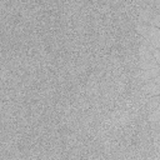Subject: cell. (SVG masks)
Wrapping results in <instances>:
<instances>
[{
  "mask_svg": "<svg viewBox=\"0 0 160 160\" xmlns=\"http://www.w3.org/2000/svg\"><path fill=\"white\" fill-rule=\"evenodd\" d=\"M138 34L154 49H160V29L145 22H138L135 26Z\"/></svg>",
  "mask_w": 160,
  "mask_h": 160,
  "instance_id": "cell-1",
  "label": "cell"
},
{
  "mask_svg": "<svg viewBox=\"0 0 160 160\" xmlns=\"http://www.w3.org/2000/svg\"><path fill=\"white\" fill-rule=\"evenodd\" d=\"M154 146H155V151L158 152V155L160 156V139H156L154 141Z\"/></svg>",
  "mask_w": 160,
  "mask_h": 160,
  "instance_id": "cell-6",
  "label": "cell"
},
{
  "mask_svg": "<svg viewBox=\"0 0 160 160\" xmlns=\"http://www.w3.org/2000/svg\"><path fill=\"white\" fill-rule=\"evenodd\" d=\"M158 75H160V65L155 66V68H150V69H145V70H140V79L146 82L152 78H156Z\"/></svg>",
  "mask_w": 160,
  "mask_h": 160,
  "instance_id": "cell-3",
  "label": "cell"
},
{
  "mask_svg": "<svg viewBox=\"0 0 160 160\" xmlns=\"http://www.w3.org/2000/svg\"><path fill=\"white\" fill-rule=\"evenodd\" d=\"M160 104V95H156V96H148V100H146V111L148 114H151Z\"/></svg>",
  "mask_w": 160,
  "mask_h": 160,
  "instance_id": "cell-4",
  "label": "cell"
},
{
  "mask_svg": "<svg viewBox=\"0 0 160 160\" xmlns=\"http://www.w3.org/2000/svg\"><path fill=\"white\" fill-rule=\"evenodd\" d=\"M142 91L148 96H156L160 95V75L156 78L150 79L149 81L144 82L142 85Z\"/></svg>",
  "mask_w": 160,
  "mask_h": 160,
  "instance_id": "cell-2",
  "label": "cell"
},
{
  "mask_svg": "<svg viewBox=\"0 0 160 160\" xmlns=\"http://www.w3.org/2000/svg\"><path fill=\"white\" fill-rule=\"evenodd\" d=\"M150 24L160 29V12H156V14H155V15L151 18V20H150Z\"/></svg>",
  "mask_w": 160,
  "mask_h": 160,
  "instance_id": "cell-5",
  "label": "cell"
}]
</instances>
